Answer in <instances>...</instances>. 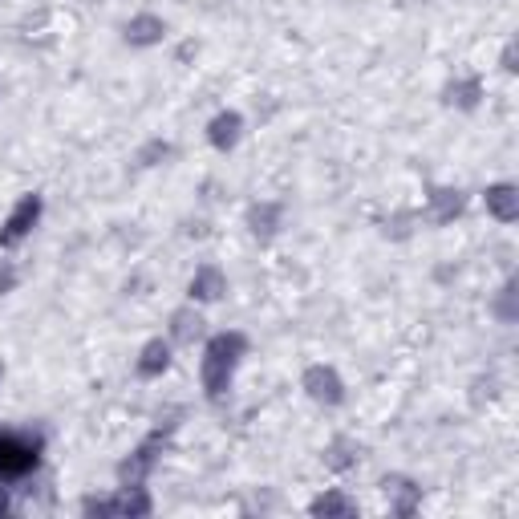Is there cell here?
<instances>
[{
    "mask_svg": "<svg viewBox=\"0 0 519 519\" xmlns=\"http://www.w3.org/2000/svg\"><path fill=\"white\" fill-rule=\"evenodd\" d=\"M33 463V455L29 451H21V447H13V442H0V471H25Z\"/></svg>",
    "mask_w": 519,
    "mask_h": 519,
    "instance_id": "obj_1",
    "label": "cell"
}]
</instances>
